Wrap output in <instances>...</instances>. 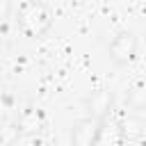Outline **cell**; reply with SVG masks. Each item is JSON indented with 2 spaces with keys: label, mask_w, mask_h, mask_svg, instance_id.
<instances>
[{
  "label": "cell",
  "mask_w": 146,
  "mask_h": 146,
  "mask_svg": "<svg viewBox=\"0 0 146 146\" xmlns=\"http://www.w3.org/2000/svg\"><path fill=\"white\" fill-rule=\"evenodd\" d=\"M11 9H14V5H11V0H0V27L9 21V16H11Z\"/></svg>",
  "instance_id": "8"
},
{
  "label": "cell",
  "mask_w": 146,
  "mask_h": 146,
  "mask_svg": "<svg viewBox=\"0 0 146 146\" xmlns=\"http://www.w3.org/2000/svg\"><path fill=\"white\" fill-rule=\"evenodd\" d=\"M16 125H18L21 132H39V130L46 125V114H43V110H39V107H25V110L18 114Z\"/></svg>",
  "instance_id": "6"
},
{
  "label": "cell",
  "mask_w": 146,
  "mask_h": 146,
  "mask_svg": "<svg viewBox=\"0 0 146 146\" xmlns=\"http://www.w3.org/2000/svg\"><path fill=\"white\" fill-rule=\"evenodd\" d=\"M55 23L52 9L43 0H23L16 9V27L27 39H43Z\"/></svg>",
  "instance_id": "1"
},
{
  "label": "cell",
  "mask_w": 146,
  "mask_h": 146,
  "mask_svg": "<svg viewBox=\"0 0 146 146\" xmlns=\"http://www.w3.org/2000/svg\"><path fill=\"white\" fill-rule=\"evenodd\" d=\"M137 48H139L137 34L132 30H121V32H116L110 39V43H107V57L116 66H128L137 57Z\"/></svg>",
  "instance_id": "2"
},
{
  "label": "cell",
  "mask_w": 146,
  "mask_h": 146,
  "mask_svg": "<svg viewBox=\"0 0 146 146\" xmlns=\"http://www.w3.org/2000/svg\"><path fill=\"white\" fill-rule=\"evenodd\" d=\"M114 103H116V96H114L112 89H96L84 98V110H87L89 116L100 121L110 112H114Z\"/></svg>",
  "instance_id": "4"
},
{
  "label": "cell",
  "mask_w": 146,
  "mask_h": 146,
  "mask_svg": "<svg viewBox=\"0 0 146 146\" xmlns=\"http://www.w3.org/2000/svg\"><path fill=\"white\" fill-rule=\"evenodd\" d=\"M128 139V132H125V123H123V119H119V116H114L112 112L105 116V119H100V123H98V132H96V146H119V144H123Z\"/></svg>",
  "instance_id": "3"
},
{
  "label": "cell",
  "mask_w": 146,
  "mask_h": 146,
  "mask_svg": "<svg viewBox=\"0 0 146 146\" xmlns=\"http://www.w3.org/2000/svg\"><path fill=\"white\" fill-rule=\"evenodd\" d=\"M98 119L94 116H82L73 123V130H71V141L78 144V146H94L96 141V132H98Z\"/></svg>",
  "instance_id": "5"
},
{
  "label": "cell",
  "mask_w": 146,
  "mask_h": 146,
  "mask_svg": "<svg viewBox=\"0 0 146 146\" xmlns=\"http://www.w3.org/2000/svg\"><path fill=\"white\" fill-rule=\"evenodd\" d=\"M128 105L137 112L146 110V84H135L128 91Z\"/></svg>",
  "instance_id": "7"
}]
</instances>
